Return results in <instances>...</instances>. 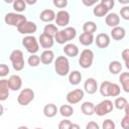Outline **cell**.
<instances>
[{"label": "cell", "instance_id": "4fadbf2b", "mask_svg": "<svg viewBox=\"0 0 129 129\" xmlns=\"http://www.w3.org/2000/svg\"><path fill=\"white\" fill-rule=\"evenodd\" d=\"M94 41H95L96 45L99 48H106V47H108L110 45V41L111 40H110V36L107 33L102 32V33L97 34V36L95 37Z\"/></svg>", "mask_w": 129, "mask_h": 129}, {"label": "cell", "instance_id": "8d00e7d4", "mask_svg": "<svg viewBox=\"0 0 129 129\" xmlns=\"http://www.w3.org/2000/svg\"><path fill=\"white\" fill-rule=\"evenodd\" d=\"M116 125L112 119H106L102 123V129H115Z\"/></svg>", "mask_w": 129, "mask_h": 129}, {"label": "cell", "instance_id": "7a4b0ae2", "mask_svg": "<svg viewBox=\"0 0 129 129\" xmlns=\"http://www.w3.org/2000/svg\"><path fill=\"white\" fill-rule=\"evenodd\" d=\"M77 36V30L75 27L68 26L62 30H58L56 34L54 35L53 39L58 43V44H64L71 40H73Z\"/></svg>", "mask_w": 129, "mask_h": 129}, {"label": "cell", "instance_id": "6da1fadb", "mask_svg": "<svg viewBox=\"0 0 129 129\" xmlns=\"http://www.w3.org/2000/svg\"><path fill=\"white\" fill-rule=\"evenodd\" d=\"M99 91L103 97H118L121 93V88L118 84L104 81L101 84Z\"/></svg>", "mask_w": 129, "mask_h": 129}, {"label": "cell", "instance_id": "52a82bcc", "mask_svg": "<svg viewBox=\"0 0 129 129\" xmlns=\"http://www.w3.org/2000/svg\"><path fill=\"white\" fill-rule=\"evenodd\" d=\"M94 61V52L90 48H85L82 50L79 56V64L83 69H89L92 67Z\"/></svg>", "mask_w": 129, "mask_h": 129}, {"label": "cell", "instance_id": "bcb514c9", "mask_svg": "<svg viewBox=\"0 0 129 129\" xmlns=\"http://www.w3.org/2000/svg\"><path fill=\"white\" fill-rule=\"evenodd\" d=\"M69 129H81V127H80V125H79V124H76V123H72Z\"/></svg>", "mask_w": 129, "mask_h": 129}, {"label": "cell", "instance_id": "f907efd6", "mask_svg": "<svg viewBox=\"0 0 129 129\" xmlns=\"http://www.w3.org/2000/svg\"><path fill=\"white\" fill-rule=\"evenodd\" d=\"M35 129H42V128H35Z\"/></svg>", "mask_w": 129, "mask_h": 129}, {"label": "cell", "instance_id": "5bb4252c", "mask_svg": "<svg viewBox=\"0 0 129 129\" xmlns=\"http://www.w3.org/2000/svg\"><path fill=\"white\" fill-rule=\"evenodd\" d=\"M98 83L94 78H88L84 83V92L89 95H93L98 90Z\"/></svg>", "mask_w": 129, "mask_h": 129}, {"label": "cell", "instance_id": "8992f818", "mask_svg": "<svg viewBox=\"0 0 129 129\" xmlns=\"http://www.w3.org/2000/svg\"><path fill=\"white\" fill-rule=\"evenodd\" d=\"M22 45L31 54H35L39 50L38 40L33 35H26V36H24L22 38Z\"/></svg>", "mask_w": 129, "mask_h": 129}, {"label": "cell", "instance_id": "ac0fdd59", "mask_svg": "<svg viewBox=\"0 0 129 129\" xmlns=\"http://www.w3.org/2000/svg\"><path fill=\"white\" fill-rule=\"evenodd\" d=\"M105 22L107 24V26L109 27H116V26H119L120 24V16L117 14V13H108L105 17Z\"/></svg>", "mask_w": 129, "mask_h": 129}, {"label": "cell", "instance_id": "e575fe53", "mask_svg": "<svg viewBox=\"0 0 129 129\" xmlns=\"http://www.w3.org/2000/svg\"><path fill=\"white\" fill-rule=\"evenodd\" d=\"M13 9L16 12H23L26 9V4L24 2V0H15L13 1Z\"/></svg>", "mask_w": 129, "mask_h": 129}, {"label": "cell", "instance_id": "60d3db41", "mask_svg": "<svg viewBox=\"0 0 129 129\" xmlns=\"http://www.w3.org/2000/svg\"><path fill=\"white\" fill-rule=\"evenodd\" d=\"M52 4L57 8H64L68 5V0H53Z\"/></svg>", "mask_w": 129, "mask_h": 129}, {"label": "cell", "instance_id": "30bf717a", "mask_svg": "<svg viewBox=\"0 0 129 129\" xmlns=\"http://www.w3.org/2000/svg\"><path fill=\"white\" fill-rule=\"evenodd\" d=\"M84 95H85V92L84 90L82 89H75L71 92H69L67 94V101L69 104H72V105H75V104H78L80 103L83 98H84Z\"/></svg>", "mask_w": 129, "mask_h": 129}, {"label": "cell", "instance_id": "1f68e13d", "mask_svg": "<svg viewBox=\"0 0 129 129\" xmlns=\"http://www.w3.org/2000/svg\"><path fill=\"white\" fill-rule=\"evenodd\" d=\"M57 31H58L57 26L54 25V24H51V23L46 24L44 26V28H43V33H45V34H47V35H49L51 37H54V35L56 34Z\"/></svg>", "mask_w": 129, "mask_h": 129}, {"label": "cell", "instance_id": "4316f807", "mask_svg": "<svg viewBox=\"0 0 129 129\" xmlns=\"http://www.w3.org/2000/svg\"><path fill=\"white\" fill-rule=\"evenodd\" d=\"M94 34H90V33H85L83 32L80 36H79V41L81 44L85 45V46H88V45H91L93 42H94Z\"/></svg>", "mask_w": 129, "mask_h": 129}, {"label": "cell", "instance_id": "9a60e30c", "mask_svg": "<svg viewBox=\"0 0 129 129\" xmlns=\"http://www.w3.org/2000/svg\"><path fill=\"white\" fill-rule=\"evenodd\" d=\"M8 85H9V89L11 91H18L21 89L22 87V79L20 76L18 75H12L10 76V78L8 79Z\"/></svg>", "mask_w": 129, "mask_h": 129}, {"label": "cell", "instance_id": "681fc988", "mask_svg": "<svg viewBox=\"0 0 129 129\" xmlns=\"http://www.w3.org/2000/svg\"><path fill=\"white\" fill-rule=\"evenodd\" d=\"M17 129H29L27 126H24V125H22V126H19Z\"/></svg>", "mask_w": 129, "mask_h": 129}, {"label": "cell", "instance_id": "d4e9b609", "mask_svg": "<svg viewBox=\"0 0 129 129\" xmlns=\"http://www.w3.org/2000/svg\"><path fill=\"white\" fill-rule=\"evenodd\" d=\"M82 81V74L79 71H73L69 74V83L73 86H77Z\"/></svg>", "mask_w": 129, "mask_h": 129}, {"label": "cell", "instance_id": "484cf974", "mask_svg": "<svg viewBox=\"0 0 129 129\" xmlns=\"http://www.w3.org/2000/svg\"><path fill=\"white\" fill-rule=\"evenodd\" d=\"M94 109H95V105L92 102H84L81 105V111L83 112L84 115L86 116H92L94 114Z\"/></svg>", "mask_w": 129, "mask_h": 129}, {"label": "cell", "instance_id": "7dc6e473", "mask_svg": "<svg viewBox=\"0 0 129 129\" xmlns=\"http://www.w3.org/2000/svg\"><path fill=\"white\" fill-rule=\"evenodd\" d=\"M24 2H25V4H29V5H32V4H35L37 1H36V0H33V1H31V0H24Z\"/></svg>", "mask_w": 129, "mask_h": 129}, {"label": "cell", "instance_id": "4dcf8cb0", "mask_svg": "<svg viewBox=\"0 0 129 129\" xmlns=\"http://www.w3.org/2000/svg\"><path fill=\"white\" fill-rule=\"evenodd\" d=\"M58 112H59V114H60L62 117L69 118V117H71V116L73 115L74 109H73V107H72L71 105H61L60 108L58 109Z\"/></svg>", "mask_w": 129, "mask_h": 129}, {"label": "cell", "instance_id": "f1b7e54d", "mask_svg": "<svg viewBox=\"0 0 129 129\" xmlns=\"http://www.w3.org/2000/svg\"><path fill=\"white\" fill-rule=\"evenodd\" d=\"M108 69H109V72H110L112 75H118V74L121 73L123 67H122V64H121L120 61H118V60H112V61L109 63Z\"/></svg>", "mask_w": 129, "mask_h": 129}, {"label": "cell", "instance_id": "2e32d148", "mask_svg": "<svg viewBox=\"0 0 129 129\" xmlns=\"http://www.w3.org/2000/svg\"><path fill=\"white\" fill-rule=\"evenodd\" d=\"M38 43L40 44V46L42 48H45V49H49L53 46V43H54V39L53 37L45 34V33H41L39 35V38H38Z\"/></svg>", "mask_w": 129, "mask_h": 129}, {"label": "cell", "instance_id": "836d02e7", "mask_svg": "<svg viewBox=\"0 0 129 129\" xmlns=\"http://www.w3.org/2000/svg\"><path fill=\"white\" fill-rule=\"evenodd\" d=\"M125 116L121 120V127L123 129H129V104H127L124 108Z\"/></svg>", "mask_w": 129, "mask_h": 129}, {"label": "cell", "instance_id": "5b68a950", "mask_svg": "<svg viewBox=\"0 0 129 129\" xmlns=\"http://www.w3.org/2000/svg\"><path fill=\"white\" fill-rule=\"evenodd\" d=\"M27 19H26V16L20 14V13H15V12H8L5 17H4V21L7 25L9 26H14V27H18L21 23L25 22Z\"/></svg>", "mask_w": 129, "mask_h": 129}, {"label": "cell", "instance_id": "7bdbcfd3", "mask_svg": "<svg viewBox=\"0 0 129 129\" xmlns=\"http://www.w3.org/2000/svg\"><path fill=\"white\" fill-rule=\"evenodd\" d=\"M101 3L110 11L113 7H114V5H115V2H114V0H101Z\"/></svg>", "mask_w": 129, "mask_h": 129}, {"label": "cell", "instance_id": "277c9868", "mask_svg": "<svg viewBox=\"0 0 129 129\" xmlns=\"http://www.w3.org/2000/svg\"><path fill=\"white\" fill-rule=\"evenodd\" d=\"M9 59L12 62V67L16 72H20L24 69V55L22 50L14 49L9 55Z\"/></svg>", "mask_w": 129, "mask_h": 129}, {"label": "cell", "instance_id": "d6a6232c", "mask_svg": "<svg viewBox=\"0 0 129 129\" xmlns=\"http://www.w3.org/2000/svg\"><path fill=\"white\" fill-rule=\"evenodd\" d=\"M127 104H128V101L124 97H117L114 101V107L118 110H124V108Z\"/></svg>", "mask_w": 129, "mask_h": 129}, {"label": "cell", "instance_id": "8fae6325", "mask_svg": "<svg viewBox=\"0 0 129 129\" xmlns=\"http://www.w3.org/2000/svg\"><path fill=\"white\" fill-rule=\"evenodd\" d=\"M36 30H37V25L34 22L28 21V20L21 23L17 27V31L20 34H25V35H31L34 32H36Z\"/></svg>", "mask_w": 129, "mask_h": 129}, {"label": "cell", "instance_id": "cb8c5ba5", "mask_svg": "<svg viewBox=\"0 0 129 129\" xmlns=\"http://www.w3.org/2000/svg\"><path fill=\"white\" fill-rule=\"evenodd\" d=\"M108 12H109V10L100 2V3H98V4H96L95 6H94V8H93V13H94V15L95 16H97V17H104V16H106L107 14H108Z\"/></svg>", "mask_w": 129, "mask_h": 129}, {"label": "cell", "instance_id": "ba28073f", "mask_svg": "<svg viewBox=\"0 0 129 129\" xmlns=\"http://www.w3.org/2000/svg\"><path fill=\"white\" fill-rule=\"evenodd\" d=\"M113 108H114V105L111 100H103L99 104L95 105L94 113L97 114L98 116L102 117V116H105V115L111 113L113 111Z\"/></svg>", "mask_w": 129, "mask_h": 129}, {"label": "cell", "instance_id": "ffe728a7", "mask_svg": "<svg viewBox=\"0 0 129 129\" xmlns=\"http://www.w3.org/2000/svg\"><path fill=\"white\" fill-rule=\"evenodd\" d=\"M111 37L114 40H122L126 35V30L122 26H116L111 29Z\"/></svg>", "mask_w": 129, "mask_h": 129}, {"label": "cell", "instance_id": "ab89813d", "mask_svg": "<svg viewBox=\"0 0 129 129\" xmlns=\"http://www.w3.org/2000/svg\"><path fill=\"white\" fill-rule=\"evenodd\" d=\"M120 15L124 20H129V6L126 5L121 8L120 10Z\"/></svg>", "mask_w": 129, "mask_h": 129}, {"label": "cell", "instance_id": "c3c4849f", "mask_svg": "<svg viewBox=\"0 0 129 129\" xmlns=\"http://www.w3.org/2000/svg\"><path fill=\"white\" fill-rule=\"evenodd\" d=\"M3 113H4V107L0 104V117L3 115Z\"/></svg>", "mask_w": 129, "mask_h": 129}, {"label": "cell", "instance_id": "ee69618b", "mask_svg": "<svg viewBox=\"0 0 129 129\" xmlns=\"http://www.w3.org/2000/svg\"><path fill=\"white\" fill-rule=\"evenodd\" d=\"M86 129H100V126L97 122L95 121H90L86 125Z\"/></svg>", "mask_w": 129, "mask_h": 129}, {"label": "cell", "instance_id": "f546056e", "mask_svg": "<svg viewBox=\"0 0 129 129\" xmlns=\"http://www.w3.org/2000/svg\"><path fill=\"white\" fill-rule=\"evenodd\" d=\"M83 31L85 33L94 34V32L97 31V24L94 21H86L83 24Z\"/></svg>", "mask_w": 129, "mask_h": 129}, {"label": "cell", "instance_id": "7c38bea8", "mask_svg": "<svg viewBox=\"0 0 129 129\" xmlns=\"http://www.w3.org/2000/svg\"><path fill=\"white\" fill-rule=\"evenodd\" d=\"M70 19H71V15L67 10H59L56 14H55V24L56 26H60V27H66L69 23H70Z\"/></svg>", "mask_w": 129, "mask_h": 129}, {"label": "cell", "instance_id": "44dd1931", "mask_svg": "<svg viewBox=\"0 0 129 129\" xmlns=\"http://www.w3.org/2000/svg\"><path fill=\"white\" fill-rule=\"evenodd\" d=\"M55 18V12L52 9H44L39 14V19L43 22H51Z\"/></svg>", "mask_w": 129, "mask_h": 129}, {"label": "cell", "instance_id": "74e56055", "mask_svg": "<svg viewBox=\"0 0 129 129\" xmlns=\"http://www.w3.org/2000/svg\"><path fill=\"white\" fill-rule=\"evenodd\" d=\"M121 56H122V58H123V60H124V62H125L126 69H129V49H128V48H125V49L122 51Z\"/></svg>", "mask_w": 129, "mask_h": 129}, {"label": "cell", "instance_id": "f6af8a7d", "mask_svg": "<svg viewBox=\"0 0 129 129\" xmlns=\"http://www.w3.org/2000/svg\"><path fill=\"white\" fill-rule=\"evenodd\" d=\"M82 3L86 6H92V5H96L97 1L96 0H92V1H88V0H82Z\"/></svg>", "mask_w": 129, "mask_h": 129}, {"label": "cell", "instance_id": "e0dca14e", "mask_svg": "<svg viewBox=\"0 0 129 129\" xmlns=\"http://www.w3.org/2000/svg\"><path fill=\"white\" fill-rule=\"evenodd\" d=\"M10 89L7 79L0 80V101H6L9 97Z\"/></svg>", "mask_w": 129, "mask_h": 129}, {"label": "cell", "instance_id": "83f0119b", "mask_svg": "<svg viewBox=\"0 0 129 129\" xmlns=\"http://www.w3.org/2000/svg\"><path fill=\"white\" fill-rule=\"evenodd\" d=\"M119 81L121 83V86L124 92L128 93L129 92V73L128 72L121 73V75L119 76Z\"/></svg>", "mask_w": 129, "mask_h": 129}, {"label": "cell", "instance_id": "603a6c76", "mask_svg": "<svg viewBox=\"0 0 129 129\" xmlns=\"http://www.w3.org/2000/svg\"><path fill=\"white\" fill-rule=\"evenodd\" d=\"M58 112V109L56 107V105L52 104V103H49V104H46L44 107H43V115L47 118H52L56 115V113Z\"/></svg>", "mask_w": 129, "mask_h": 129}, {"label": "cell", "instance_id": "3957f363", "mask_svg": "<svg viewBox=\"0 0 129 129\" xmlns=\"http://www.w3.org/2000/svg\"><path fill=\"white\" fill-rule=\"evenodd\" d=\"M54 71L59 77H66L70 74V61L67 56L58 55L54 60Z\"/></svg>", "mask_w": 129, "mask_h": 129}, {"label": "cell", "instance_id": "9c48e42d", "mask_svg": "<svg viewBox=\"0 0 129 129\" xmlns=\"http://www.w3.org/2000/svg\"><path fill=\"white\" fill-rule=\"evenodd\" d=\"M33 100H34V92L32 89H29V88H25L21 90V92L17 97V102L21 106H27Z\"/></svg>", "mask_w": 129, "mask_h": 129}, {"label": "cell", "instance_id": "f35d334b", "mask_svg": "<svg viewBox=\"0 0 129 129\" xmlns=\"http://www.w3.org/2000/svg\"><path fill=\"white\" fill-rule=\"evenodd\" d=\"M9 67L5 63H0V78H4L9 74Z\"/></svg>", "mask_w": 129, "mask_h": 129}, {"label": "cell", "instance_id": "d590c367", "mask_svg": "<svg viewBox=\"0 0 129 129\" xmlns=\"http://www.w3.org/2000/svg\"><path fill=\"white\" fill-rule=\"evenodd\" d=\"M27 63L29 64V67L31 68H35L40 63V57L37 54H31L28 58H27Z\"/></svg>", "mask_w": 129, "mask_h": 129}, {"label": "cell", "instance_id": "7402d4cb", "mask_svg": "<svg viewBox=\"0 0 129 129\" xmlns=\"http://www.w3.org/2000/svg\"><path fill=\"white\" fill-rule=\"evenodd\" d=\"M40 61L43 64H50L54 59V52L51 49H45L40 54Z\"/></svg>", "mask_w": 129, "mask_h": 129}, {"label": "cell", "instance_id": "b9f144b4", "mask_svg": "<svg viewBox=\"0 0 129 129\" xmlns=\"http://www.w3.org/2000/svg\"><path fill=\"white\" fill-rule=\"evenodd\" d=\"M72 122L68 119H64V120H61L59 123H58V129H69L70 126H71Z\"/></svg>", "mask_w": 129, "mask_h": 129}, {"label": "cell", "instance_id": "d6986e66", "mask_svg": "<svg viewBox=\"0 0 129 129\" xmlns=\"http://www.w3.org/2000/svg\"><path fill=\"white\" fill-rule=\"evenodd\" d=\"M62 50H63L64 54L67 56H70V57H75L80 53L79 47L75 43H67V44H64Z\"/></svg>", "mask_w": 129, "mask_h": 129}]
</instances>
